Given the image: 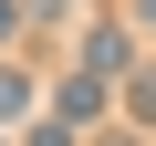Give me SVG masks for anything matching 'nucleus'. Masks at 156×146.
<instances>
[{
    "label": "nucleus",
    "instance_id": "obj_1",
    "mask_svg": "<svg viewBox=\"0 0 156 146\" xmlns=\"http://www.w3.org/2000/svg\"><path fill=\"white\" fill-rule=\"evenodd\" d=\"M125 63H135V42H125V31L104 21V31L83 42V73H94V84H115V73H125Z\"/></svg>",
    "mask_w": 156,
    "mask_h": 146
},
{
    "label": "nucleus",
    "instance_id": "obj_2",
    "mask_svg": "<svg viewBox=\"0 0 156 146\" xmlns=\"http://www.w3.org/2000/svg\"><path fill=\"white\" fill-rule=\"evenodd\" d=\"M94 115H104V84H94V73H73V84H62V125H73V136H83Z\"/></svg>",
    "mask_w": 156,
    "mask_h": 146
},
{
    "label": "nucleus",
    "instance_id": "obj_3",
    "mask_svg": "<svg viewBox=\"0 0 156 146\" xmlns=\"http://www.w3.org/2000/svg\"><path fill=\"white\" fill-rule=\"evenodd\" d=\"M31 104V84H21V73H0V115H21Z\"/></svg>",
    "mask_w": 156,
    "mask_h": 146
},
{
    "label": "nucleus",
    "instance_id": "obj_4",
    "mask_svg": "<svg viewBox=\"0 0 156 146\" xmlns=\"http://www.w3.org/2000/svg\"><path fill=\"white\" fill-rule=\"evenodd\" d=\"M31 146H73V125H62V115H42V125H31Z\"/></svg>",
    "mask_w": 156,
    "mask_h": 146
},
{
    "label": "nucleus",
    "instance_id": "obj_5",
    "mask_svg": "<svg viewBox=\"0 0 156 146\" xmlns=\"http://www.w3.org/2000/svg\"><path fill=\"white\" fill-rule=\"evenodd\" d=\"M11 31H21V0H0V42H11Z\"/></svg>",
    "mask_w": 156,
    "mask_h": 146
},
{
    "label": "nucleus",
    "instance_id": "obj_6",
    "mask_svg": "<svg viewBox=\"0 0 156 146\" xmlns=\"http://www.w3.org/2000/svg\"><path fill=\"white\" fill-rule=\"evenodd\" d=\"M115 146H135V136H115Z\"/></svg>",
    "mask_w": 156,
    "mask_h": 146
}]
</instances>
